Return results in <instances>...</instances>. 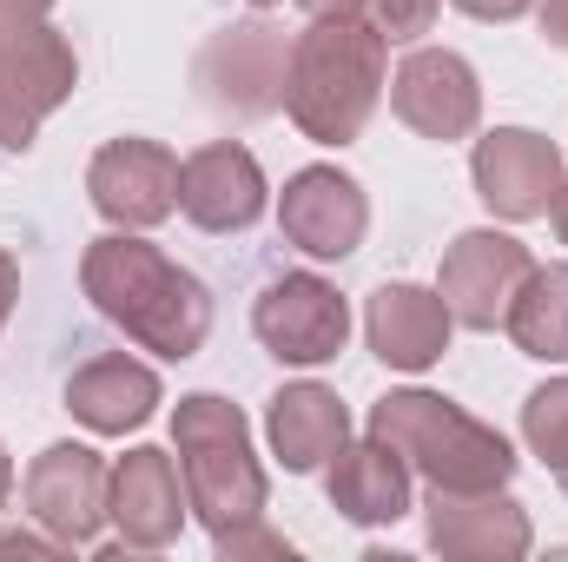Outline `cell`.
Segmentation results:
<instances>
[{
	"label": "cell",
	"instance_id": "obj_1",
	"mask_svg": "<svg viewBox=\"0 0 568 562\" xmlns=\"http://www.w3.org/2000/svg\"><path fill=\"white\" fill-rule=\"evenodd\" d=\"M80 284L93 298V311L106 324H120L140 351L152 358H192L212 331V291L192 279L185 265H172L159 245H145L133 232H106L87 245Z\"/></svg>",
	"mask_w": 568,
	"mask_h": 562
},
{
	"label": "cell",
	"instance_id": "obj_2",
	"mask_svg": "<svg viewBox=\"0 0 568 562\" xmlns=\"http://www.w3.org/2000/svg\"><path fill=\"white\" fill-rule=\"evenodd\" d=\"M390 73V40L357 20V13H331V20H311L297 40H291V67H284V113L304 140L317 145H351L377 100H384V80Z\"/></svg>",
	"mask_w": 568,
	"mask_h": 562
},
{
	"label": "cell",
	"instance_id": "obj_3",
	"mask_svg": "<svg viewBox=\"0 0 568 562\" xmlns=\"http://www.w3.org/2000/svg\"><path fill=\"white\" fill-rule=\"evenodd\" d=\"M371 436H384L429 490H503L516 476V450L503 430L476 423L436 391H390L371 411Z\"/></svg>",
	"mask_w": 568,
	"mask_h": 562
},
{
	"label": "cell",
	"instance_id": "obj_4",
	"mask_svg": "<svg viewBox=\"0 0 568 562\" xmlns=\"http://www.w3.org/2000/svg\"><path fill=\"white\" fill-rule=\"evenodd\" d=\"M172 443H179V476H185V496L199 510V523L212 536H239L265 516V470L252 456V430L245 411L199 391V398H179L172 411Z\"/></svg>",
	"mask_w": 568,
	"mask_h": 562
},
{
	"label": "cell",
	"instance_id": "obj_5",
	"mask_svg": "<svg viewBox=\"0 0 568 562\" xmlns=\"http://www.w3.org/2000/svg\"><path fill=\"white\" fill-rule=\"evenodd\" d=\"M80 60L47 20H0V145L27 152L40 120L73 93Z\"/></svg>",
	"mask_w": 568,
	"mask_h": 562
},
{
	"label": "cell",
	"instance_id": "obj_6",
	"mask_svg": "<svg viewBox=\"0 0 568 562\" xmlns=\"http://www.w3.org/2000/svg\"><path fill=\"white\" fill-rule=\"evenodd\" d=\"M252 331L278 364H331L351 338V304L337 284L311 279V272H284L258 291Z\"/></svg>",
	"mask_w": 568,
	"mask_h": 562
},
{
	"label": "cell",
	"instance_id": "obj_7",
	"mask_svg": "<svg viewBox=\"0 0 568 562\" xmlns=\"http://www.w3.org/2000/svg\"><path fill=\"white\" fill-rule=\"evenodd\" d=\"M106 490H113V470L100 450L87 443H53L33 456L20 496H27V516L47 530V543H93L100 523H106Z\"/></svg>",
	"mask_w": 568,
	"mask_h": 562
},
{
	"label": "cell",
	"instance_id": "obj_8",
	"mask_svg": "<svg viewBox=\"0 0 568 562\" xmlns=\"http://www.w3.org/2000/svg\"><path fill=\"white\" fill-rule=\"evenodd\" d=\"M529 272H536V259H529L523 239L476 225V232H463V239L443 252V279H436V291H443V304H449L456 324L496 331V324L509 318V304H516V291H523Z\"/></svg>",
	"mask_w": 568,
	"mask_h": 562
},
{
	"label": "cell",
	"instance_id": "obj_9",
	"mask_svg": "<svg viewBox=\"0 0 568 562\" xmlns=\"http://www.w3.org/2000/svg\"><path fill=\"white\" fill-rule=\"evenodd\" d=\"M390 107L410 133L449 145V140H469L476 120H483V87H476V67L449 47H417L397 80H390Z\"/></svg>",
	"mask_w": 568,
	"mask_h": 562
},
{
	"label": "cell",
	"instance_id": "obj_10",
	"mask_svg": "<svg viewBox=\"0 0 568 562\" xmlns=\"http://www.w3.org/2000/svg\"><path fill=\"white\" fill-rule=\"evenodd\" d=\"M87 192H93L100 219H113L120 232H145L179 212V159L159 140H113L93 152Z\"/></svg>",
	"mask_w": 568,
	"mask_h": 562
},
{
	"label": "cell",
	"instance_id": "obj_11",
	"mask_svg": "<svg viewBox=\"0 0 568 562\" xmlns=\"http://www.w3.org/2000/svg\"><path fill=\"white\" fill-rule=\"evenodd\" d=\"M284 67H291L284 33H272L265 20H252V27L219 33V40L199 53V93H205V107H219V113L258 120V113H272L284 100Z\"/></svg>",
	"mask_w": 568,
	"mask_h": 562
},
{
	"label": "cell",
	"instance_id": "obj_12",
	"mask_svg": "<svg viewBox=\"0 0 568 562\" xmlns=\"http://www.w3.org/2000/svg\"><path fill=\"white\" fill-rule=\"evenodd\" d=\"M278 225L284 239L311 259H351L364 245V225H371V205H364V185L337 165H304L284 179L278 199Z\"/></svg>",
	"mask_w": 568,
	"mask_h": 562
},
{
	"label": "cell",
	"instance_id": "obj_13",
	"mask_svg": "<svg viewBox=\"0 0 568 562\" xmlns=\"http://www.w3.org/2000/svg\"><path fill=\"white\" fill-rule=\"evenodd\" d=\"M469 172H476V199L496 219H542L562 185V152L529 127H496L489 140H476Z\"/></svg>",
	"mask_w": 568,
	"mask_h": 562
},
{
	"label": "cell",
	"instance_id": "obj_14",
	"mask_svg": "<svg viewBox=\"0 0 568 562\" xmlns=\"http://www.w3.org/2000/svg\"><path fill=\"white\" fill-rule=\"evenodd\" d=\"M179 212L199 232H245L265 212V172H258V159L239 140L199 145L179 165Z\"/></svg>",
	"mask_w": 568,
	"mask_h": 562
},
{
	"label": "cell",
	"instance_id": "obj_15",
	"mask_svg": "<svg viewBox=\"0 0 568 562\" xmlns=\"http://www.w3.org/2000/svg\"><path fill=\"white\" fill-rule=\"evenodd\" d=\"M429 550L456 562L529 556V516L503 490H429Z\"/></svg>",
	"mask_w": 568,
	"mask_h": 562
},
{
	"label": "cell",
	"instance_id": "obj_16",
	"mask_svg": "<svg viewBox=\"0 0 568 562\" xmlns=\"http://www.w3.org/2000/svg\"><path fill=\"white\" fill-rule=\"evenodd\" d=\"M179 463L165 450H126L113 463V490H106V516L120 523L126 550H165L192 510V496L179 490Z\"/></svg>",
	"mask_w": 568,
	"mask_h": 562
},
{
	"label": "cell",
	"instance_id": "obj_17",
	"mask_svg": "<svg viewBox=\"0 0 568 562\" xmlns=\"http://www.w3.org/2000/svg\"><path fill=\"white\" fill-rule=\"evenodd\" d=\"M449 324L456 318H449L443 291H424V284H377L371 291V311H364L371 351L390 371H429L449 351Z\"/></svg>",
	"mask_w": 568,
	"mask_h": 562
},
{
	"label": "cell",
	"instance_id": "obj_18",
	"mask_svg": "<svg viewBox=\"0 0 568 562\" xmlns=\"http://www.w3.org/2000/svg\"><path fill=\"white\" fill-rule=\"evenodd\" d=\"M324 490H331V510L351 516V523H364V530L410 516V463L384 436H364V443L344 436L337 456H331Z\"/></svg>",
	"mask_w": 568,
	"mask_h": 562
},
{
	"label": "cell",
	"instance_id": "obj_19",
	"mask_svg": "<svg viewBox=\"0 0 568 562\" xmlns=\"http://www.w3.org/2000/svg\"><path fill=\"white\" fill-rule=\"evenodd\" d=\"M67 411L87 430H100V436H126L159 411V378L133 358L106 351V358H93V364H80L67 378Z\"/></svg>",
	"mask_w": 568,
	"mask_h": 562
},
{
	"label": "cell",
	"instance_id": "obj_20",
	"mask_svg": "<svg viewBox=\"0 0 568 562\" xmlns=\"http://www.w3.org/2000/svg\"><path fill=\"white\" fill-rule=\"evenodd\" d=\"M344 436H351V411H344L337 391H324V384H284L278 398H272V450H278L284 470L304 476V470L331 463Z\"/></svg>",
	"mask_w": 568,
	"mask_h": 562
},
{
	"label": "cell",
	"instance_id": "obj_21",
	"mask_svg": "<svg viewBox=\"0 0 568 562\" xmlns=\"http://www.w3.org/2000/svg\"><path fill=\"white\" fill-rule=\"evenodd\" d=\"M503 331L516 338L523 358L568 364V265H536V272L523 279V291H516Z\"/></svg>",
	"mask_w": 568,
	"mask_h": 562
},
{
	"label": "cell",
	"instance_id": "obj_22",
	"mask_svg": "<svg viewBox=\"0 0 568 562\" xmlns=\"http://www.w3.org/2000/svg\"><path fill=\"white\" fill-rule=\"evenodd\" d=\"M523 436H529V450L556 470V483L568 490V378L529 391V404H523Z\"/></svg>",
	"mask_w": 568,
	"mask_h": 562
},
{
	"label": "cell",
	"instance_id": "obj_23",
	"mask_svg": "<svg viewBox=\"0 0 568 562\" xmlns=\"http://www.w3.org/2000/svg\"><path fill=\"white\" fill-rule=\"evenodd\" d=\"M364 7H371V27L390 47H404V40H424L429 27H436V7L443 0H364Z\"/></svg>",
	"mask_w": 568,
	"mask_h": 562
},
{
	"label": "cell",
	"instance_id": "obj_24",
	"mask_svg": "<svg viewBox=\"0 0 568 562\" xmlns=\"http://www.w3.org/2000/svg\"><path fill=\"white\" fill-rule=\"evenodd\" d=\"M219 543V556L225 562H245V556H291L284 550V536H272L265 523H252V530H239V536H212Z\"/></svg>",
	"mask_w": 568,
	"mask_h": 562
},
{
	"label": "cell",
	"instance_id": "obj_25",
	"mask_svg": "<svg viewBox=\"0 0 568 562\" xmlns=\"http://www.w3.org/2000/svg\"><path fill=\"white\" fill-rule=\"evenodd\" d=\"M456 7H463L469 20H496V27H503V20H516V13H529L536 0H456Z\"/></svg>",
	"mask_w": 568,
	"mask_h": 562
},
{
	"label": "cell",
	"instance_id": "obj_26",
	"mask_svg": "<svg viewBox=\"0 0 568 562\" xmlns=\"http://www.w3.org/2000/svg\"><path fill=\"white\" fill-rule=\"evenodd\" d=\"M542 33L549 47H568V0H542Z\"/></svg>",
	"mask_w": 568,
	"mask_h": 562
},
{
	"label": "cell",
	"instance_id": "obj_27",
	"mask_svg": "<svg viewBox=\"0 0 568 562\" xmlns=\"http://www.w3.org/2000/svg\"><path fill=\"white\" fill-rule=\"evenodd\" d=\"M13 298H20V265L0 252V324H7V311H13Z\"/></svg>",
	"mask_w": 568,
	"mask_h": 562
},
{
	"label": "cell",
	"instance_id": "obj_28",
	"mask_svg": "<svg viewBox=\"0 0 568 562\" xmlns=\"http://www.w3.org/2000/svg\"><path fill=\"white\" fill-rule=\"evenodd\" d=\"M53 0H0V20H47Z\"/></svg>",
	"mask_w": 568,
	"mask_h": 562
},
{
	"label": "cell",
	"instance_id": "obj_29",
	"mask_svg": "<svg viewBox=\"0 0 568 562\" xmlns=\"http://www.w3.org/2000/svg\"><path fill=\"white\" fill-rule=\"evenodd\" d=\"M297 7H304L311 20H331V13H357L364 0H297Z\"/></svg>",
	"mask_w": 568,
	"mask_h": 562
},
{
	"label": "cell",
	"instance_id": "obj_30",
	"mask_svg": "<svg viewBox=\"0 0 568 562\" xmlns=\"http://www.w3.org/2000/svg\"><path fill=\"white\" fill-rule=\"evenodd\" d=\"M0 550H13V556H47V543H33V536H20V530H0Z\"/></svg>",
	"mask_w": 568,
	"mask_h": 562
},
{
	"label": "cell",
	"instance_id": "obj_31",
	"mask_svg": "<svg viewBox=\"0 0 568 562\" xmlns=\"http://www.w3.org/2000/svg\"><path fill=\"white\" fill-rule=\"evenodd\" d=\"M549 219H556V239L568 245V172H562V185H556V205H549Z\"/></svg>",
	"mask_w": 568,
	"mask_h": 562
},
{
	"label": "cell",
	"instance_id": "obj_32",
	"mask_svg": "<svg viewBox=\"0 0 568 562\" xmlns=\"http://www.w3.org/2000/svg\"><path fill=\"white\" fill-rule=\"evenodd\" d=\"M7 496H13V456L0 450V503H7Z\"/></svg>",
	"mask_w": 568,
	"mask_h": 562
},
{
	"label": "cell",
	"instance_id": "obj_33",
	"mask_svg": "<svg viewBox=\"0 0 568 562\" xmlns=\"http://www.w3.org/2000/svg\"><path fill=\"white\" fill-rule=\"evenodd\" d=\"M252 7H278V0H252Z\"/></svg>",
	"mask_w": 568,
	"mask_h": 562
}]
</instances>
